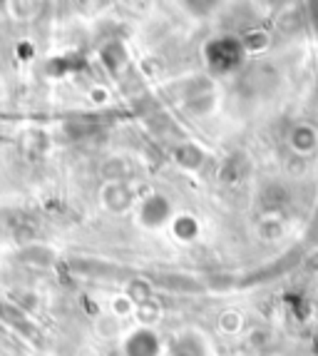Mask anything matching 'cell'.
I'll list each match as a JSON object with an SVG mask.
<instances>
[{"label": "cell", "mask_w": 318, "mask_h": 356, "mask_svg": "<svg viewBox=\"0 0 318 356\" xmlns=\"http://www.w3.org/2000/svg\"><path fill=\"white\" fill-rule=\"evenodd\" d=\"M157 339L149 332H140L130 341V356H154L157 354Z\"/></svg>", "instance_id": "1"}]
</instances>
